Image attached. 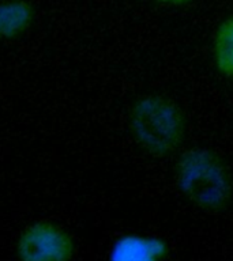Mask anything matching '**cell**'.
<instances>
[{
    "label": "cell",
    "instance_id": "cell-4",
    "mask_svg": "<svg viewBox=\"0 0 233 261\" xmlns=\"http://www.w3.org/2000/svg\"><path fill=\"white\" fill-rule=\"evenodd\" d=\"M169 245L164 238L124 234L112 244L108 261H167Z\"/></svg>",
    "mask_w": 233,
    "mask_h": 261
},
{
    "label": "cell",
    "instance_id": "cell-6",
    "mask_svg": "<svg viewBox=\"0 0 233 261\" xmlns=\"http://www.w3.org/2000/svg\"><path fill=\"white\" fill-rule=\"evenodd\" d=\"M210 57L221 77L233 79V14L225 15L213 30Z\"/></svg>",
    "mask_w": 233,
    "mask_h": 261
},
{
    "label": "cell",
    "instance_id": "cell-5",
    "mask_svg": "<svg viewBox=\"0 0 233 261\" xmlns=\"http://www.w3.org/2000/svg\"><path fill=\"white\" fill-rule=\"evenodd\" d=\"M37 11L30 0H0V42L25 36L36 22Z\"/></svg>",
    "mask_w": 233,
    "mask_h": 261
},
{
    "label": "cell",
    "instance_id": "cell-3",
    "mask_svg": "<svg viewBox=\"0 0 233 261\" xmlns=\"http://www.w3.org/2000/svg\"><path fill=\"white\" fill-rule=\"evenodd\" d=\"M16 253L19 261H69L74 253V241L59 224L38 220L22 231Z\"/></svg>",
    "mask_w": 233,
    "mask_h": 261
},
{
    "label": "cell",
    "instance_id": "cell-1",
    "mask_svg": "<svg viewBox=\"0 0 233 261\" xmlns=\"http://www.w3.org/2000/svg\"><path fill=\"white\" fill-rule=\"evenodd\" d=\"M173 184L187 203L204 212H221L233 200V175L226 159L213 148L192 146L175 156Z\"/></svg>",
    "mask_w": 233,
    "mask_h": 261
},
{
    "label": "cell",
    "instance_id": "cell-2",
    "mask_svg": "<svg viewBox=\"0 0 233 261\" xmlns=\"http://www.w3.org/2000/svg\"><path fill=\"white\" fill-rule=\"evenodd\" d=\"M127 125L139 150L151 158L176 156L187 138L185 112L164 94H142L131 102Z\"/></svg>",
    "mask_w": 233,
    "mask_h": 261
},
{
    "label": "cell",
    "instance_id": "cell-7",
    "mask_svg": "<svg viewBox=\"0 0 233 261\" xmlns=\"http://www.w3.org/2000/svg\"><path fill=\"white\" fill-rule=\"evenodd\" d=\"M155 6L165 8H184L192 4L195 0H150Z\"/></svg>",
    "mask_w": 233,
    "mask_h": 261
}]
</instances>
